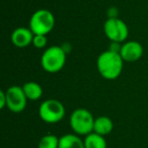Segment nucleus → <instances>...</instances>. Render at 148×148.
<instances>
[{
	"label": "nucleus",
	"instance_id": "1",
	"mask_svg": "<svg viewBox=\"0 0 148 148\" xmlns=\"http://www.w3.org/2000/svg\"><path fill=\"white\" fill-rule=\"evenodd\" d=\"M123 63L124 60L122 59L120 53L111 50L103 52L97 61L99 74L108 80H113L121 75L123 71Z\"/></svg>",
	"mask_w": 148,
	"mask_h": 148
},
{
	"label": "nucleus",
	"instance_id": "2",
	"mask_svg": "<svg viewBox=\"0 0 148 148\" xmlns=\"http://www.w3.org/2000/svg\"><path fill=\"white\" fill-rule=\"evenodd\" d=\"M66 52L62 47L52 46L43 53L41 64L44 70L49 73H56L65 66Z\"/></svg>",
	"mask_w": 148,
	"mask_h": 148
},
{
	"label": "nucleus",
	"instance_id": "3",
	"mask_svg": "<svg viewBox=\"0 0 148 148\" xmlns=\"http://www.w3.org/2000/svg\"><path fill=\"white\" fill-rule=\"evenodd\" d=\"M95 118L86 109H77L70 116V127L77 135H88L93 132Z\"/></svg>",
	"mask_w": 148,
	"mask_h": 148
},
{
	"label": "nucleus",
	"instance_id": "4",
	"mask_svg": "<svg viewBox=\"0 0 148 148\" xmlns=\"http://www.w3.org/2000/svg\"><path fill=\"white\" fill-rule=\"evenodd\" d=\"M55 25V17L48 9H39L29 19V29L34 35L47 36Z\"/></svg>",
	"mask_w": 148,
	"mask_h": 148
},
{
	"label": "nucleus",
	"instance_id": "5",
	"mask_svg": "<svg viewBox=\"0 0 148 148\" xmlns=\"http://www.w3.org/2000/svg\"><path fill=\"white\" fill-rule=\"evenodd\" d=\"M40 118L48 124H56L65 116V107L61 101L50 99L43 101L39 109Z\"/></svg>",
	"mask_w": 148,
	"mask_h": 148
},
{
	"label": "nucleus",
	"instance_id": "6",
	"mask_svg": "<svg viewBox=\"0 0 148 148\" xmlns=\"http://www.w3.org/2000/svg\"><path fill=\"white\" fill-rule=\"evenodd\" d=\"M103 31L108 39L117 43L125 42L129 35V29L127 25L118 17L108 18L103 25Z\"/></svg>",
	"mask_w": 148,
	"mask_h": 148
},
{
	"label": "nucleus",
	"instance_id": "7",
	"mask_svg": "<svg viewBox=\"0 0 148 148\" xmlns=\"http://www.w3.org/2000/svg\"><path fill=\"white\" fill-rule=\"evenodd\" d=\"M6 93V108L13 113H21L27 107V97L25 95L23 86H11L5 91Z\"/></svg>",
	"mask_w": 148,
	"mask_h": 148
},
{
	"label": "nucleus",
	"instance_id": "8",
	"mask_svg": "<svg viewBox=\"0 0 148 148\" xmlns=\"http://www.w3.org/2000/svg\"><path fill=\"white\" fill-rule=\"evenodd\" d=\"M120 55L124 61L135 62L138 61L143 55V47L136 41L126 42L122 45Z\"/></svg>",
	"mask_w": 148,
	"mask_h": 148
},
{
	"label": "nucleus",
	"instance_id": "9",
	"mask_svg": "<svg viewBox=\"0 0 148 148\" xmlns=\"http://www.w3.org/2000/svg\"><path fill=\"white\" fill-rule=\"evenodd\" d=\"M34 36L35 35L29 27H17L11 34V42L15 47L25 48L33 44Z\"/></svg>",
	"mask_w": 148,
	"mask_h": 148
},
{
	"label": "nucleus",
	"instance_id": "10",
	"mask_svg": "<svg viewBox=\"0 0 148 148\" xmlns=\"http://www.w3.org/2000/svg\"><path fill=\"white\" fill-rule=\"evenodd\" d=\"M114 129V123L109 117L101 116L95 120L93 124V132L99 134L101 136H106L110 134Z\"/></svg>",
	"mask_w": 148,
	"mask_h": 148
},
{
	"label": "nucleus",
	"instance_id": "11",
	"mask_svg": "<svg viewBox=\"0 0 148 148\" xmlns=\"http://www.w3.org/2000/svg\"><path fill=\"white\" fill-rule=\"evenodd\" d=\"M59 148H85L84 140L77 134H66L60 137Z\"/></svg>",
	"mask_w": 148,
	"mask_h": 148
},
{
	"label": "nucleus",
	"instance_id": "12",
	"mask_svg": "<svg viewBox=\"0 0 148 148\" xmlns=\"http://www.w3.org/2000/svg\"><path fill=\"white\" fill-rule=\"evenodd\" d=\"M23 89L29 101H38L43 95V88L39 83L35 81H29L25 83L23 85Z\"/></svg>",
	"mask_w": 148,
	"mask_h": 148
},
{
	"label": "nucleus",
	"instance_id": "13",
	"mask_svg": "<svg viewBox=\"0 0 148 148\" xmlns=\"http://www.w3.org/2000/svg\"><path fill=\"white\" fill-rule=\"evenodd\" d=\"M84 146L85 148H107V141L103 136L92 132L85 136Z\"/></svg>",
	"mask_w": 148,
	"mask_h": 148
},
{
	"label": "nucleus",
	"instance_id": "14",
	"mask_svg": "<svg viewBox=\"0 0 148 148\" xmlns=\"http://www.w3.org/2000/svg\"><path fill=\"white\" fill-rule=\"evenodd\" d=\"M59 139L53 134H48L41 138L38 148H59Z\"/></svg>",
	"mask_w": 148,
	"mask_h": 148
},
{
	"label": "nucleus",
	"instance_id": "15",
	"mask_svg": "<svg viewBox=\"0 0 148 148\" xmlns=\"http://www.w3.org/2000/svg\"><path fill=\"white\" fill-rule=\"evenodd\" d=\"M33 45L37 49H44L47 45V36L45 35H35L33 39Z\"/></svg>",
	"mask_w": 148,
	"mask_h": 148
},
{
	"label": "nucleus",
	"instance_id": "16",
	"mask_svg": "<svg viewBox=\"0 0 148 148\" xmlns=\"http://www.w3.org/2000/svg\"><path fill=\"white\" fill-rule=\"evenodd\" d=\"M6 103H7L6 93H5L4 90H1L0 91V108H1V109L6 108Z\"/></svg>",
	"mask_w": 148,
	"mask_h": 148
}]
</instances>
